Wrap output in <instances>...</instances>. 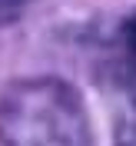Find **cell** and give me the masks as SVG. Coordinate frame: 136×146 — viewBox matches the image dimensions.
Masks as SVG:
<instances>
[{"instance_id": "cell-1", "label": "cell", "mask_w": 136, "mask_h": 146, "mask_svg": "<svg viewBox=\"0 0 136 146\" xmlns=\"http://www.w3.org/2000/svg\"><path fill=\"white\" fill-rule=\"evenodd\" d=\"M86 110L63 80H17L0 93V146H86Z\"/></svg>"}, {"instance_id": "cell-2", "label": "cell", "mask_w": 136, "mask_h": 146, "mask_svg": "<svg viewBox=\"0 0 136 146\" xmlns=\"http://www.w3.org/2000/svg\"><path fill=\"white\" fill-rule=\"evenodd\" d=\"M119 146H136V103L129 106L126 116H123V126H119Z\"/></svg>"}, {"instance_id": "cell-3", "label": "cell", "mask_w": 136, "mask_h": 146, "mask_svg": "<svg viewBox=\"0 0 136 146\" xmlns=\"http://www.w3.org/2000/svg\"><path fill=\"white\" fill-rule=\"evenodd\" d=\"M33 0H0V23L3 20H13L20 10H27Z\"/></svg>"}, {"instance_id": "cell-4", "label": "cell", "mask_w": 136, "mask_h": 146, "mask_svg": "<svg viewBox=\"0 0 136 146\" xmlns=\"http://www.w3.org/2000/svg\"><path fill=\"white\" fill-rule=\"evenodd\" d=\"M126 43H129V50H133V56H136V17L126 23Z\"/></svg>"}]
</instances>
